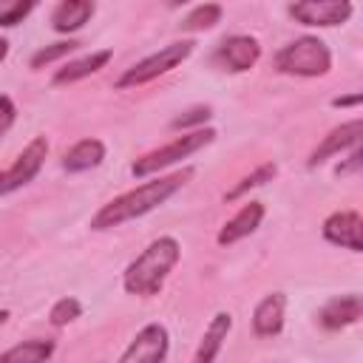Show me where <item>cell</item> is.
Here are the masks:
<instances>
[{
  "mask_svg": "<svg viewBox=\"0 0 363 363\" xmlns=\"http://www.w3.org/2000/svg\"><path fill=\"white\" fill-rule=\"evenodd\" d=\"M193 167L184 164V167H176L173 173H162V176H153V179H145L142 184L113 196L111 201H105L88 221V227L94 233H105V230H113V227H122L128 221H136L153 210H159L164 201H170L190 179H193Z\"/></svg>",
  "mask_w": 363,
  "mask_h": 363,
  "instance_id": "obj_1",
  "label": "cell"
},
{
  "mask_svg": "<svg viewBox=\"0 0 363 363\" xmlns=\"http://www.w3.org/2000/svg\"><path fill=\"white\" fill-rule=\"evenodd\" d=\"M182 261V244L176 235L153 238L125 269H122V289L133 298H156L170 272Z\"/></svg>",
  "mask_w": 363,
  "mask_h": 363,
  "instance_id": "obj_2",
  "label": "cell"
},
{
  "mask_svg": "<svg viewBox=\"0 0 363 363\" xmlns=\"http://www.w3.org/2000/svg\"><path fill=\"white\" fill-rule=\"evenodd\" d=\"M216 136H218V130L210 128V125H207V128H199V130H190V133H179V136H173L170 142H164V145H159V147H153V150L136 156V159L130 162V176L139 179V182L153 179V176H162V170L176 167V164H182L184 159H190L193 153H199V150H204L207 145H213Z\"/></svg>",
  "mask_w": 363,
  "mask_h": 363,
  "instance_id": "obj_3",
  "label": "cell"
},
{
  "mask_svg": "<svg viewBox=\"0 0 363 363\" xmlns=\"http://www.w3.org/2000/svg\"><path fill=\"white\" fill-rule=\"evenodd\" d=\"M272 65L284 77L318 79L332 71V51L318 34H301L275 51Z\"/></svg>",
  "mask_w": 363,
  "mask_h": 363,
  "instance_id": "obj_4",
  "label": "cell"
},
{
  "mask_svg": "<svg viewBox=\"0 0 363 363\" xmlns=\"http://www.w3.org/2000/svg\"><path fill=\"white\" fill-rule=\"evenodd\" d=\"M193 51H196V40H190V37L173 40V43L162 45L159 51H153V54L136 60L133 65H128V68L116 77L113 88H116V91L142 88V85H147V82H153V79H159V77L176 71L182 62H187V60L193 57Z\"/></svg>",
  "mask_w": 363,
  "mask_h": 363,
  "instance_id": "obj_5",
  "label": "cell"
},
{
  "mask_svg": "<svg viewBox=\"0 0 363 363\" xmlns=\"http://www.w3.org/2000/svg\"><path fill=\"white\" fill-rule=\"evenodd\" d=\"M48 150H51L48 139H45V136H34V139L11 159V164L0 170V199L17 193V190H23V187H28V184L40 176V170H43V164H45V159H48Z\"/></svg>",
  "mask_w": 363,
  "mask_h": 363,
  "instance_id": "obj_6",
  "label": "cell"
},
{
  "mask_svg": "<svg viewBox=\"0 0 363 363\" xmlns=\"http://www.w3.org/2000/svg\"><path fill=\"white\" fill-rule=\"evenodd\" d=\"M264 48L258 43V37L252 34H230L224 40H218V45L210 54V62L224 71V74H247L258 65Z\"/></svg>",
  "mask_w": 363,
  "mask_h": 363,
  "instance_id": "obj_7",
  "label": "cell"
},
{
  "mask_svg": "<svg viewBox=\"0 0 363 363\" xmlns=\"http://www.w3.org/2000/svg\"><path fill=\"white\" fill-rule=\"evenodd\" d=\"M167 354H170V332L164 323L150 320L130 337V343L122 349L116 363H164Z\"/></svg>",
  "mask_w": 363,
  "mask_h": 363,
  "instance_id": "obj_8",
  "label": "cell"
},
{
  "mask_svg": "<svg viewBox=\"0 0 363 363\" xmlns=\"http://www.w3.org/2000/svg\"><path fill=\"white\" fill-rule=\"evenodd\" d=\"M286 14L306 28H335L349 23L354 6L349 0H301V3H289Z\"/></svg>",
  "mask_w": 363,
  "mask_h": 363,
  "instance_id": "obj_9",
  "label": "cell"
},
{
  "mask_svg": "<svg viewBox=\"0 0 363 363\" xmlns=\"http://www.w3.org/2000/svg\"><path fill=\"white\" fill-rule=\"evenodd\" d=\"M360 136H363V119H360V116L335 125V128H332V130L312 147V153L306 156V167L315 170V167L326 164L329 159H335V156L352 150L354 145H360Z\"/></svg>",
  "mask_w": 363,
  "mask_h": 363,
  "instance_id": "obj_10",
  "label": "cell"
},
{
  "mask_svg": "<svg viewBox=\"0 0 363 363\" xmlns=\"http://www.w3.org/2000/svg\"><path fill=\"white\" fill-rule=\"evenodd\" d=\"M360 227H363V216L360 210H335L323 218L320 224V235L326 244L349 250V252H363V241H360Z\"/></svg>",
  "mask_w": 363,
  "mask_h": 363,
  "instance_id": "obj_11",
  "label": "cell"
},
{
  "mask_svg": "<svg viewBox=\"0 0 363 363\" xmlns=\"http://www.w3.org/2000/svg\"><path fill=\"white\" fill-rule=\"evenodd\" d=\"M363 315V301L357 292H343V295H332L318 312H315V323L323 332H343L349 326H354Z\"/></svg>",
  "mask_w": 363,
  "mask_h": 363,
  "instance_id": "obj_12",
  "label": "cell"
},
{
  "mask_svg": "<svg viewBox=\"0 0 363 363\" xmlns=\"http://www.w3.org/2000/svg\"><path fill=\"white\" fill-rule=\"evenodd\" d=\"M264 216H267V207H264L261 201H255V199H247V201L238 207V213H233V216L221 224V230L216 233V244H218V247H233V244L250 238V235L261 227Z\"/></svg>",
  "mask_w": 363,
  "mask_h": 363,
  "instance_id": "obj_13",
  "label": "cell"
},
{
  "mask_svg": "<svg viewBox=\"0 0 363 363\" xmlns=\"http://www.w3.org/2000/svg\"><path fill=\"white\" fill-rule=\"evenodd\" d=\"M284 323H286V292H281V289L267 292L252 309V318H250L252 335L261 340L278 337L284 332Z\"/></svg>",
  "mask_w": 363,
  "mask_h": 363,
  "instance_id": "obj_14",
  "label": "cell"
},
{
  "mask_svg": "<svg viewBox=\"0 0 363 363\" xmlns=\"http://www.w3.org/2000/svg\"><path fill=\"white\" fill-rule=\"evenodd\" d=\"M111 60H113V51H111V48H96V51H91V54L65 60V62L51 74V85H54V88H62V85L82 82V79L99 74L102 68H108Z\"/></svg>",
  "mask_w": 363,
  "mask_h": 363,
  "instance_id": "obj_15",
  "label": "cell"
},
{
  "mask_svg": "<svg viewBox=\"0 0 363 363\" xmlns=\"http://www.w3.org/2000/svg\"><path fill=\"white\" fill-rule=\"evenodd\" d=\"M94 14H96L94 0H60L48 14V26H51L54 34L71 37V34L82 31L91 23Z\"/></svg>",
  "mask_w": 363,
  "mask_h": 363,
  "instance_id": "obj_16",
  "label": "cell"
},
{
  "mask_svg": "<svg viewBox=\"0 0 363 363\" xmlns=\"http://www.w3.org/2000/svg\"><path fill=\"white\" fill-rule=\"evenodd\" d=\"M105 156H108V145H105L99 136H85V139L74 142V145L62 153L60 164H62L65 173L77 176V173H88V170L99 167V164L105 162Z\"/></svg>",
  "mask_w": 363,
  "mask_h": 363,
  "instance_id": "obj_17",
  "label": "cell"
},
{
  "mask_svg": "<svg viewBox=\"0 0 363 363\" xmlns=\"http://www.w3.org/2000/svg\"><path fill=\"white\" fill-rule=\"evenodd\" d=\"M230 332H233V315H230L227 309L216 312V315L210 318V323L204 326V335H201V340H199V346H196L190 363H216V357L221 354V349H224Z\"/></svg>",
  "mask_w": 363,
  "mask_h": 363,
  "instance_id": "obj_18",
  "label": "cell"
},
{
  "mask_svg": "<svg viewBox=\"0 0 363 363\" xmlns=\"http://www.w3.org/2000/svg\"><path fill=\"white\" fill-rule=\"evenodd\" d=\"M57 352L54 337H28L0 352V363H48Z\"/></svg>",
  "mask_w": 363,
  "mask_h": 363,
  "instance_id": "obj_19",
  "label": "cell"
},
{
  "mask_svg": "<svg viewBox=\"0 0 363 363\" xmlns=\"http://www.w3.org/2000/svg\"><path fill=\"white\" fill-rule=\"evenodd\" d=\"M275 176H278V164H275V162H261V164H255L247 176H241L230 190H224V201L233 204V201L250 196V190H258V187L269 184Z\"/></svg>",
  "mask_w": 363,
  "mask_h": 363,
  "instance_id": "obj_20",
  "label": "cell"
},
{
  "mask_svg": "<svg viewBox=\"0 0 363 363\" xmlns=\"http://www.w3.org/2000/svg\"><path fill=\"white\" fill-rule=\"evenodd\" d=\"M221 20H224V6L221 3H199V6H193L182 17L179 31H184V34H201V31L216 28Z\"/></svg>",
  "mask_w": 363,
  "mask_h": 363,
  "instance_id": "obj_21",
  "label": "cell"
},
{
  "mask_svg": "<svg viewBox=\"0 0 363 363\" xmlns=\"http://www.w3.org/2000/svg\"><path fill=\"white\" fill-rule=\"evenodd\" d=\"M82 48L79 40L74 37H65V40H57V43H48V45H40L31 57H28V68L31 71H43V68H51L57 62H65L71 54H77Z\"/></svg>",
  "mask_w": 363,
  "mask_h": 363,
  "instance_id": "obj_22",
  "label": "cell"
},
{
  "mask_svg": "<svg viewBox=\"0 0 363 363\" xmlns=\"http://www.w3.org/2000/svg\"><path fill=\"white\" fill-rule=\"evenodd\" d=\"M77 318H82V301H79L77 295H65V298L54 301L51 309H48V323H51L54 329H65V326L74 323Z\"/></svg>",
  "mask_w": 363,
  "mask_h": 363,
  "instance_id": "obj_23",
  "label": "cell"
},
{
  "mask_svg": "<svg viewBox=\"0 0 363 363\" xmlns=\"http://www.w3.org/2000/svg\"><path fill=\"white\" fill-rule=\"evenodd\" d=\"M213 119V108L210 105H190L187 111H182L179 116L170 119V130H179V133H190V130H199V128H207V122Z\"/></svg>",
  "mask_w": 363,
  "mask_h": 363,
  "instance_id": "obj_24",
  "label": "cell"
},
{
  "mask_svg": "<svg viewBox=\"0 0 363 363\" xmlns=\"http://www.w3.org/2000/svg\"><path fill=\"white\" fill-rule=\"evenodd\" d=\"M37 0H0V28H14L31 17Z\"/></svg>",
  "mask_w": 363,
  "mask_h": 363,
  "instance_id": "obj_25",
  "label": "cell"
},
{
  "mask_svg": "<svg viewBox=\"0 0 363 363\" xmlns=\"http://www.w3.org/2000/svg\"><path fill=\"white\" fill-rule=\"evenodd\" d=\"M363 170V147L360 145H354L352 150H346V156L337 162V167H335V173L337 176H357Z\"/></svg>",
  "mask_w": 363,
  "mask_h": 363,
  "instance_id": "obj_26",
  "label": "cell"
},
{
  "mask_svg": "<svg viewBox=\"0 0 363 363\" xmlns=\"http://www.w3.org/2000/svg\"><path fill=\"white\" fill-rule=\"evenodd\" d=\"M14 122H17V102L9 94H0V139H6Z\"/></svg>",
  "mask_w": 363,
  "mask_h": 363,
  "instance_id": "obj_27",
  "label": "cell"
},
{
  "mask_svg": "<svg viewBox=\"0 0 363 363\" xmlns=\"http://www.w3.org/2000/svg\"><path fill=\"white\" fill-rule=\"evenodd\" d=\"M363 102V94L360 91H352V94H340V96H332V108H340V111H346V108H357Z\"/></svg>",
  "mask_w": 363,
  "mask_h": 363,
  "instance_id": "obj_28",
  "label": "cell"
},
{
  "mask_svg": "<svg viewBox=\"0 0 363 363\" xmlns=\"http://www.w3.org/2000/svg\"><path fill=\"white\" fill-rule=\"evenodd\" d=\"M9 51H11V43H9L6 37H0V65L6 62V57H9Z\"/></svg>",
  "mask_w": 363,
  "mask_h": 363,
  "instance_id": "obj_29",
  "label": "cell"
},
{
  "mask_svg": "<svg viewBox=\"0 0 363 363\" xmlns=\"http://www.w3.org/2000/svg\"><path fill=\"white\" fill-rule=\"evenodd\" d=\"M9 318H11V309H0V326H6Z\"/></svg>",
  "mask_w": 363,
  "mask_h": 363,
  "instance_id": "obj_30",
  "label": "cell"
}]
</instances>
